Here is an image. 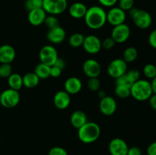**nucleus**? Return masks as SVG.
Here are the masks:
<instances>
[{"instance_id":"nucleus-1","label":"nucleus","mask_w":156,"mask_h":155,"mask_svg":"<svg viewBox=\"0 0 156 155\" xmlns=\"http://www.w3.org/2000/svg\"><path fill=\"white\" fill-rule=\"evenodd\" d=\"M84 19L90 29L98 30L107 23V12L101 6H91L87 9Z\"/></svg>"},{"instance_id":"nucleus-2","label":"nucleus","mask_w":156,"mask_h":155,"mask_svg":"<svg viewBox=\"0 0 156 155\" xmlns=\"http://www.w3.org/2000/svg\"><path fill=\"white\" fill-rule=\"evenodd\" d=\"M101 135V128L94 122H87L78 129V138L85 144H91L98 139Z\"/></svg>"},{"instance_id":"nucleus-3","label":"nucleus","mask_w":156,"mask_h":155,"mask_svg":"<svg viewBox=\"0 0 156 155\" xmlns=\"http://www.w3.org/2000/svg\"><path fill=\"white\" fill-rule=\"evenodd\" d=\"M131 96L138 101H146L152 96V89L150 81L146 79H140L130 88Z\"/></svg>"},{"instance_id":"nucleus-4","label":"nucleus","mask_w":156,"mask_h":155,"mask_svg":"<svg viewBox=\"0 0 156 155\" xmlns=\"http://www.w3.org/2000/svg\"><path fill=\"white\" fill-rule=\"evenodd\" d=\"M129 12L134 24L138 28L141 30H146L152 25V18L147 11L133 8Z\"/></svg>"},{"instance_id":"nucleus-5","label":"nucleus","mask_w":156,"mask_h":155,"mask_svg":"<svg viewBox=\"0 0 156 155\" xmlns=\"http://www.w3.org/2000/svg\"><path fill=\"white\" fill-rule=\"evenodd\" d=\"M20 94L18 91L8 88L0 94V104L5 108H14L19 103Z\"/></svg>"},{"instance_id":"nucleus-6","label":"nucleus","mask_w":156,"mask_h":155,"mask_svg":"<svg viewBox=\"0 0 156 155\" xmlns=\"http://www.w3.org/2000/svg\"><path fill=\"white\" fill-rule=\"evenodd\" d=\"M67 6V0H43L42 8L49 15H60L66 10Z\"/></svg>"},{"instance_id":"nucleus-7","label":"nucleus","mask_w":156,"mask_h":155,"mask_svg":"<svg viewBox=\"0 0 156 155\" xmlns=\"http://www.w3.org/2000/svg\"><path fill=\"white\" fill-rule=\"evenodd\" d=\"M59 58L57 50L53 46L45 45L39 52V59L41 62L49 66H53Z\"/></svg>"},{"instance_id":"nucleus-8","label":"nucleus","mask_w":156,"mask_h":155,"mask_svg":"<svg viewBox=\"0 0 156 155\" xmlns=\"http://www.w3.org/2000/svg\"><path fill=\"white\" fill-rule=\"evenodd\" d=\"M127 63L123 59H116L110 62L107 71L111 78L116 79L123 75L127 71Z\"/></svg>"},{"instance_id":"nucleus-9","label":"nucleus","mask_w":156,"mask_h":155,"mask_svg":"<svg viewBox=\"0 0 156 155\" xmlns=\"http://www.w3.org/2000/svg\"><path fill=\"white\" fill-rule=\"evenodd\" d=\"M130 28L126 24H119L114 26L111 30V36L116 43H123L129 39L130 36Z\"/></svg>"},{"instance_id":"nucleus-10","label":"nucleus","mask_w":156,"mask_h":155,"mask_svg":"<svg viewBox=\"0 0 156 155\" xmlns=\"http://www.w3.org/2000/svg\"><path fill=\"white\" fill-rule=\"evenodd\" d=\"M82 47L89 54H97L102 49L101 40L95 35H88L85 36Z\"/></svg>"},{"instance_id":"nucleus-11","label":"nucleus","mask_w":156,"mask_h":155,"mask_svg":"<svg viewBox=\"0 0 156 155\" xmlns=\"http://www.w3.org/2000/svg\"><path fill=\"white\" fill-rule=\"evenodd\" d=\"M126 18V12L119 7H112L107 12V22L112 26H117L125 23Z\"/></svg>"},{"instance_id":"nucleus-12","label":"nucleus","mask_w":156,"mask_h":155,"mask_svg":"<svg viewBox=\"0 0 156 155\" xmlns=\"http://www.w3.org/2000/svg\"><path fill=\"white\" fill-rule=\"evenodd\" d=\"M117 102L111 96H108L101 99L99 103V109L103 115L111 116L115 113L117 110Z\"/></svg>"},{"instance_id":"nucleus-13","label":"nucleus","mask_w":156,"mask_h":155,"mask_svg":"<svg viewBox=\"0 0 156 155\" xmlns=\"http://www.w3.org/2000/svg\"><path fill=\"white\" fill-rule=\"evenodd\" d=\"M128 144L120 138H113L108 144V150L111 155H127Z\"/></svg>"},{"instance_id":"nucleus-14","label":"nucleus","mask_w":156,"mask_h":155,"mask_svg":"<svg viewBox=\"0 0 156 155\" xmlns=\"http://www.w3.org/2000/svg\"><path fill=\"white\" fill-rule=\"evenodd\" d=\"M82 70L88 78H98L101 72V67L97 60L88 59L84 62Z\"/></svg>"},{"instance_id":"nucleus-15","label":"nucleus","mask_w":156,"mask_h":155,"mask_svg":"<svg viewBox=\"0 0 156 155\" xmlns=\"http://www.w3.org/2000/svg\"><path fill=\"white\" fill-rule=\"evenodd\" d=\"M71 103V97L65 91H59L53 96V104L57 109L63 110L67 109Z\"/></svg>"},{"instance_id":"nucleus-16","label":"nucleus","mask_w":156,"mask_h":155,"mask_svg":"<svg viewBox=\"0 0 156 155\" xmlns=\"http://www.w3.org/2000/svg\"><path fill=\"white\" fill-rule=\"evenodd\" d=\"M16 52L15 48L9 44H4L0 46V63L11 64L15 59Z\"/></svg>"},{"instance_id":"nucleus-17","label":"nucleus","mask_w":156,"mask_h":155,"mask_svg":"<svg viewBox=\"0 0 156 155\" xmlns=\"http://www.w3.org/2000/svg\"><path fill=\"white\" fill-rule=\"evenodd\" d=\"M46 17H47V13L43 8H41V9L29 11L27 20L31 25L37 27L44 24Z\"/></svg>"},{"instance_id":"nucleus-18","label":"nucleus","mask_w":156,"mask_h":155,"mask_svg":"<svg viewBox=\"0 0 156 155\" xmlns=\"http://www.w3.org/2000/svg\"><path fill=\"white\" fill-rule=\"evenodd\" d=\"M66 35V30L61 26H59L56 28L49 30L47 33V38L51 43L59 44L65 40Z\"/></svg>"},{"instance_id":"nucleus-19","label":"nucleus","mask_w":156,"mask_h":155,"mask_svg":"<svg viewBox=\"0 0 156 155\" xmlns=\"http://www.w3.org/2000/svg\"><path fill=\"white\" fill-rule=\"evenodd\" d=\"M82 88V82L79 78L70 77L66 80L64 83V91L69 94H76L81 91Z\"/></svg>"},{"instance_id":"nucleus-20","label":"nucleus","mask_w":156,"mask_h":155,"mask_svg":"<svg viewBox=\"0 0 156 155\" xmlns=\"http://www.w3.org/2000/svg\"><path fill=\"white\" fill-rule=\"evenodd\" d=\"M87 9L84 3L80 2H76L73 3L69 8V14L72 18L75 19H81L84 18L85 14H86Z\"/></svg>"},{"instance_id":"nucleus-21","label":"nucleus","mask_w":156,"mask_h":155,"mask_svg":"<svg viewBox=\"0 0 156 155\" xmlns=\"http://www.w3.org/2000/svg\"><path fill=\"white\" fill-rule=\"evenodd\" d=\"M87 122L88 119H87L86 114L82 110L74 111L70 116V122L72 126L77 129L82 127Z\"/></svg>"},{"instance_id":"nucleus-22","label":"nucleus","mask_w":156,"mask_h":155,"mask_svg":"<svg viewBox=\"0 0 156 155\" xmlns=\"http://www.w3.org/2000/svg\"><path fill=\"white\" fill-rule=\"evenodd\" d=\"M23 78V86L27 88H34L37 87L39 84L41 79L34 72L26 73L22 77Z\"/></svg>"},{"instance_id":"nucleus-23","label":"nucleus","mask_w":156,"mask_h":155,"mask_svg":"<svg viewBox=\"0 0 156 155\" xmlns=\"http://www.w3.org/2000/svg\"><path fill=\"white\" fill-rule=\"evenodd\" d=\"M8 84H9V88L18 91L23 87L22 76L18 73H12L8 78Z\"/></svg>"},{"instance_id":"nucleus-24","label":"nucleus","mask_w":156,"mask_h":155,"mask_svg":"<svg viewBox=\"0 0 156 155\" xmlns=\"http://www.w3.org/2000/svg\"><path fill=\"white\" fill-rule=\"evenodd\" d=\"M50 68L51 66L40 62L34 68V72L38 76L40 79H47L50 77Z\"/></svg>"},{"instance_id":"nucleus-25","label":"nucleus","mask_w":156,"mask_h":155,"mask_svg":"<svg viewBox=\"0 0 156 155\" xmlns=\"http://www.w3.org/2000/svg\"><path fill=\"white\" fill-rule=\"evenodd\" d=\"M138 57V50L133 46H129L124 50L123 54V59L126 63H130L136 60Z\"/></svg>"},{"instance_id":"nucleus-26","label":"nucleus","mask_w":156,"mask_h":155,"mask_svg":"<svg viewBox=\"0 0 156 155\" xmlns=\"http://www.w3.org/2000/svg\"><path fill=\"white\" fill-rule=\"evenodd\" d=\"M84 40H85V36L82 33H75L69 36L68 42L70 46L73 48H79L82 46Z\"/></svg>"},{"instance_id":"nucleus-27","label":"nucleus","mask_w":156,"mask_h":155,"mask_svg":"<svg viewBox=\"0 0 156 155\" xmlns=\"http://www.w3.org/2000/svg\"><path fill=\"white\" fill-rule=\"evenodd\" d=\"M115 94L118 97L122 99H125L131 96L130 88H128L123 85H116L115 87Z\"/></svg>"},{"instance_id":"nucleus-28","label":"nucleus","mask_w":156,"mask_h":155,"mask_svg":"<svg viewBox=\"0 0 156 155\" xmlns=\"http://www.w3.org/2000/svg\"><path fill=\"white\" fill-rule=\"evenodd\" d=\"M143 72L146 78L151 79V80L153 79L154 78L156 77V67L155 64H146V65L143 67Z\"/></svg>"},{"instance_id":"nucleus-29","label":"nucleus","mask_w":156,"mask_h":155,"mask_svg":"<svg viewBox=\"0 0 156 155\" xmlns=\"http://www.w3.org/2000/svg\"><path fill=\"white\" fill-rule=\"evenodd\" d=\"M44 24H45L46 27H48L49 30L56 28V27H59V26H60L59 19L56 18V15H48V16L47 15Z\"/></svg>"},{"instance_id":"nucleus-30","label":"nucleus","mask_w":156,"mask_h":155,"mask_svg":"<svg viewBox=\"0 0 156 155\" xmlns=\"http://www.w3.org/2000/svg\"><path fill=\"white\" fill-rule=\"evenodd\" d=\"M24 7L27 11L41 9L43 7V0H25Z\"/></svg>"},{"instance_id":"nucleus-31","label":"nucleus","mask_w":156,"mask_h":155,"mask_svg":"<svg viewBox=\"0 0 156 155\" xmlns=\"http://www.w3.org/2000/svg\"><path fill=\"white\" fill-rule=\"evenodd\" d=\"M87 86H88V90L93 92H96L100 90L101 82L98 78H91L88 79L87 82Z\"/></svg>"},{"instance_id":"nucleus-32","label":"nucleus","mask_w":156,"mask_h":155,"mask_svg":"<svg viewBox=\"0 0 156 155\" xmlns=\"http://www.w3.org/2000/svg\"><path fill=\"white\" fill-rule=\"evenodd\" d=\"M12 74V67L11 64L0 65V77L8 78Z\"/></svg>"},{"instance_id":"nucleus-33","label":"nucleus","mask_w":156,"mask_h":155,"mask_svg":"<svg viewBox=\"0 0 156 155\" xmlns=\"http://www.w3.org/2000/svg\"><path fill=\"white\" fill-rule=\"evenodd\" d=\"M115 83H116V85H123V86H126L128 87V88H131L132 85L133 84V82L128 78L126 73H125L123 75L116 78Z\"/></svg>"},{"instance_id":"nucleus-34","label":"nucleus","mask_w":156,"mask_h":155,"mask_svg":"<svg viewBox=\"0 0 156 155\" xmlns=\"http://www.w3.org/2000/svg\"><path fill=\"white\" fill-rule=\"evenodd\" d=\"M134 6V0H119V8L123 10L129 11Z\"/></svg>"},{"instance_id":"nucleus-35","label":"nucleus","mask_w":156,"mask_h":155,"mask_svg":"<svg viewBox=\"0 0 156 155\" xmlns=\"http://www.w3.org/2000/svg\"><path fill=\"white\" fill-rule=\"evenodd\" d=\"M126 74L128 77V78L133 84L140 79V72L137 69L129 70V71H126Z\"/></svg>"},{"instance_id":"nucleus-36","label":"nucleus","mask_w":156,"mask_h":155,"mask_svg":"<svg viewBox=\"0 0 156 155\" xmlns=\"http://www.w3.org/2000/svg\"><path fill=\"white\" fill-rule=\"evenodd\" d=\"M101 44L102 48L105 50H111L114 46L116 43L111 38V36H110V37H106L105 39H104L103 41H101Z\"/></svg>"},{"instance_id":"nucleus-37","label":"nucleus","mask_w":156,"mask_h":155,"mask_svg":"<svg viewBox=\"0 0 156 155\" xmlns=\"http://www.w3.org/2000/svg\"><path fill=\"white\" fill-rule=\"evenodd\" d=\"M49 155H68V153L63 147H53L49 151Z\"/></svg>"},{"instance_id":"nucleus-38","label":"nucleus","mask_w":156,"mask_h":155,"mask_svg":"<svg viewBox=\"0 0 156 155\" xmlns=\"http://www.w3.org/2000/svg\"><path fill=\"white\" fill-rule=\"evenodd\" d=\"M148 42L151 47L156 50V28L149 33V37H148Z\"/></svg>"},{"instance_id":"nucleus-39","label":"nucleus","mask_w":156,"mask_h":155,"mask_svg":"<svg viewBox=\"0 0 156 155\" xmlns=\"http://www.w3.org/2000/svg\"><path fill=\"white\" fill-rule=\"evenodd\" d=\"M98 1L104 7L112 8L117 4L118 0H98Z\"/></svg>"},{"instance_id":"nucleus-40","label":"nucleus","mask_w":156,"mask_h":155,"mask_svg":"<svg viewBox=\"0 0 156 155\" xmlns=\"http://www.w3.org/2000/svg\"><path fill=\"white\" fill-rule=\"evenodd\" d=\"M62 70L58 67L53 65L50 68V76L53 78H58L62 74Z\"/></svg>"},{"instance_id":"nucleus-41","label":"nucleus","mask_w":156,"mask_h":155,"mask_svg":"<svg viewBox=\"0 0 156 155\" xmlns=\"http://www.w3.org/2000/svg\"><path fill=\"white\" fill-rule=\"evenodd\" d=\"M127 155H143V152L140 147L134 146V147H129Z\"/></svg>"},{"instance_id":"nucleus-42","label":"nucleus","mask_w":156,"mask_h":155,"mask_svg":"<svg viewBox=\"0 0 156 155\" xmlns=\"http://www.w3.org/2000/svg\"><path fill=\"white\" fill-rule=\"evenodd\" d=\"M147 155H156V141L152 142L147 147Z\"/></svg>"},{"instance_id":"nucleus-43","label":"nucleus","mask_w":156,"mask_h":155,"mask_svg":"<svg viewBox=\"0 0 156 155\" xmlns=\"http://www.w3.org/2000/svg\"><path fill=\"white\" fill-rule=\"evenodd\" d=\"M53 65L58 67V68H60L62 71H63V70L66 68V63L65 60H64L63 59L59 57L57 59V60L56 61V62H55V64Z\"/></svg>"},{"instance_id":"nucleus-44","label":"nucleus","mask_w":156,"mask_h":155,"mask_svg":"<svg viewBox=\"0 0 156 155\" xmlns=\"http://www.w3.org/2000/svg\"><path fill=\"white\" fill-rule=\"evenodd\" d=\"M149 103L151 107L156 111V94H152V96L149 98Z\"/></svg>"},{"instance_id":"nucleus-45","label":"nucleus","mask_w":156,"mask_h":155,"mask_svg":"<svg viewBox=\"0 0 156 155\" xmlns=\"http://www.w3.org/2000/svg\"><path fill=\"white\" fill-rule=\"evenodd\" d=\"M150 83H151V86H152V93L156 94V77L154 78L153 79H152V81H151Z\"/></svg>"},{"instance_id":"nucleus-46","label":"nucleus","mask_w":156,"mask_h":155,"mask_svg":"<svg viewBox=\"0 0 156 155\" xmlns=\"http://www.w3.org/2000/svg\"><path fill=\"white\" fill-rule=\"evenodd\" d=\"M98 94L99 97H100L101 99L103 98V97H106V96H107L106 92H105V91H103V90H99L98 93Z\"/></svg>"},{"instance_id":"nucleus-47","label":"nucleus","mask_w":156,"mask_h":155,"mask_svg":"<svg viewBox=\"0 0 156 155\" xmlns=\"http://www.w3.org/2000/svg\"><path fill=\"white\" fill-rule=\"evenodd\" d=\"M155 67H156V62H155Z\"/></svg>"}]
</instances>
